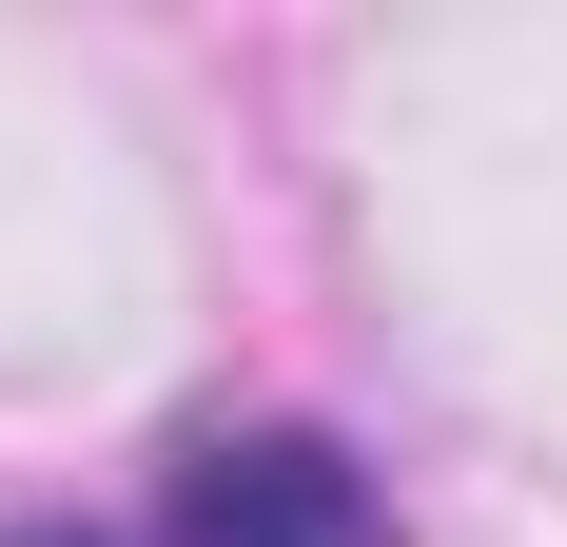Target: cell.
<instances>
[{
    "label": "cell",
    "mask_w": 567,
    "mask_h": 547,
    "mask_svg": "<svg viewBox=\"0 0 567 547\" xmlns=\"http://www.w3.org/2000/svg\"><path fill=\"white\" fill-rule=\"evenodd\" d=\"M157 547H392V489H372L333 431L255 411V431H196V450H176Z\"/></svg>",
    "instance_id": "obj_1"
},
{
    "label": "cell",
    "mask_w": 567,
    "mask_h": 547,
    "mask_svg": "<svg viewBox=\"0 0 567 547\" xmlns=\"http://www.w3.org/2000/svg\"><path fill=\"white\" fill-rule=\"evenodd\" d=\"M0 547H99V528H0Z\"/></svg>",
    "instance_id": "obj_2"
}]
</instances>
